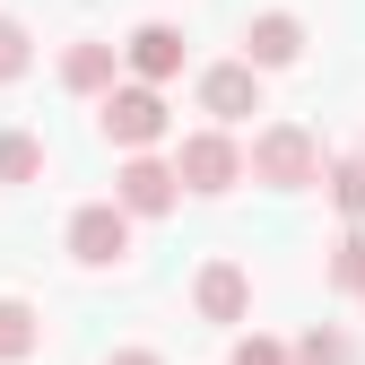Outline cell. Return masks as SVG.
<instances>
[{"mask_svg":"<svg viewBox=\"0 0 365 365\" xmlns=\"http://www.w3.org/2000/svg\"><path fill=\"white\" fill-rule=\"evenodd\" d=\"M105 140L113 148L165 140V96H157V87H113V96H105Z\"/></svg>","mask_w":365,"mask_h":365,"instance_id":"cell-1","label":"cell"},{"mask_svg":"<svg viewBox=\"0 0 365 365\" xmlns=\"http://www.w3.org/2000/svg\"><path fill=\"white\" fill-rule=\"evenodd\" d=\"M235 174H244V157H235V140H217V130H192L182 157H174V182H192V192H226Z\"/></svg>","mask_w":365,"mask_h":365,"instance_id":"cell-2","label":"cell"},{"mask_svg":"<svg viewBox=\"0 0 365 365\" xmlns=\"http://www.w3.org/2000/svg\"><path fill=\"white\" fill-rule=\"evenodd\" d=\"M70 252H78L87 269H105V261H122V252H130V217H122L113 200H96V209H78V217H70Z\"/></svg>","mask_w":365,"mask_h":365,"instance_id":"cell-3","label":"cell"},{"mask_svg":"<svg viewBox=\"0 0 365 365\" xmlns=\"http://www.w3.org/2000/svg\"><path fill=\"white\" fill-rule=\"evenodd\" d=\"M252 174H261V182H279V192H296V182H313V140H304L296 122L261 130V148H252Z\"/></svg>","mask_w":365,"mask_h":365,"instance_id":"cell-4","label":"cell"},{"mask_svg":"<svg viewBox=\"0 0 365 365\" xmlns=\"http://www.w3.org/2000/svg\"><path fill=\"white\" fill-rule=\"evenodd\" d=\"M113 209L122 217H157V209H174V165H157V157H130L122 174H113Z\"/></svg>","mask_w":365,"mask_h":365,"instance_id":"cell-5","label":"cell"},{"mask_svg":"<svg viewBox=\"0 0 365 365\" xmlns=\"http://www.w3.org/2000/svg\"><path fill=\"white\" fill-rule=\"evenodd\" d=\"M296 53H304V26H296L287 9H269V18L244 26V70H279V61H296Z\"/></svg>","mask_w":365,"mask_h":365,"instance_id":"cell-6","label":"cell"},{"mask_svg":"<svg viewBox=\"0 0 365 365\" xmlns=\"http://www.w3.org/2000/svg\"><path fill=\"white\" fill-rule=\"evenodd\" d=\"M200 105H209L217 122H244V113H261V78H252L244 61H217V70L200 78Z\"/></svg>","mask_w":365,"mask_h":365,"instance_id":"cell-7","label":"cell"},{"mask_svg":"<svg viewBox=\"0 0 365 365\" xmlns=\"http://www.w3.org/2000/svg\"><path fill=\"white\" fill-rule=\"evenodd\" d=\"M244 304H252V279L235 261H209L200 269V313H209V322H244Z\"/></svg>","mask_w":365,"mask_h":365,"instance_id":"cell-8","label":"cell"},{"mask_svg":"<svg viewBox=\"0 0 365 365\" xmlns=\"http://www.w3.org/2000/svg\"><path fill=\"white\" fill-rule=\"evenodd\" d=\"M122 53H130V70H140V78H174V70H182V35H174V26H140Z\"/></svg>","mask_w":365,"mask_h":365,"instance_id":"cell-9","label":"cell"},{"mask_svg":"<svg viewBox=\"0 0 365 365\" xmlns=\"http://www.w3.org/2000/svg\"><path fill=\"white\" fill-rule=\"evenodd\" d=\"M61 78L78 87V96H96V87H113V43H78V53L61 61Z\"/></svg>","mask_w":365,"mask_h":365,"instance_id":"cell-10","label":"cell"},{"mask_svg":"<svg viewBox=\"0 0 365 365\" xmlns=\"http://www.w3.org/2000/svg\"><path fill=\"white\" fill-rule=\"evenodd\" d=\"M26 348H35V313H26L18 296H0V365H18Z\"/></svg>","mask_w":365,"mask_h":365,"instance_id":"cell-11","label":"cell"},{"mask_svg":"<svg viewBox=\"0 0 365 365\" xmlns=\"http://www.w3.org/2000/svg\"><path fill=\"white\" fill-rule=\"evenodd\" d=\"M35 174H43V148L26 130H0V182H35Z\"/></svg>","mask_w":365,"mask_h":365,"instance_id":"cell-12","label":"cell"},{"mask_svg":"<svg viewBox=\"0 0 365 365\" xmlns=\"http://www.w3.org/2000/svg\"><path fill=\"white\" fill-rule=\"evenodd\" d=\"M287 365H356V356H348V339H339V331H304Z\"/></svg>","mask_w":365,"mask_h":365,"instance_id":"cell-13","label":"cell"},{"mask_svg":"<svg viewBox=\"0 0 365 365\" xmlns=\"http://www.w3.org/2000/svg\"><path fill=\"white\" fill-rule=\"evenodd\" d=\"M331 200H339L348 217H365V157H348V165H331Z\"/></svg>","mask_w":365,"mask_h":365,"instance_id":"cell-14","label":"cell"},{"mask_svg":"<svg viewBox=\"0 0 365 365\" xmlns=\"http://www.w3.org/2000/svg\"><path fill=\"white\" fill-rule=\"evenodd\" d=\"M331 279H339V287H365V226H356V235L339 244V261H331Z\"/></svg>","mask_w":365,"mask_h":365,"instance_id":"cell-15","label":"cell"},{"mask_svg":"<svg viewBox=\"0 0 365 365\" xmlns=\"http://www.w3.org/2000/svg\"><path fill=\"white\" fill-rule=\"evenodd\" d=\"M18 70H26V26L0 18V78H18Z\"/></svg>","mask_w":365,"mask_h":365,"instance_id":"cell-16","label":"cell"},{"mask_svg":"<svg viewBox=\"0 0 365 365\" xmlns=\"http://www.w3.org/2000/svg\"><path fill=\"white\" fill-rule=\"evenodd\" d=\"M235 365H287L279 339H235Z\"/></svg>","mask_w":365,"mask_h":365,"instance_id":"cell-17","label":"cell"},{"mask_svg":"<svg viewBox=\"0 0 365 365\" xmlns=\"http://www.w3.org/2000/svg\"><path fill=\"white\" fill-rule=\"evenodd\" d=\"M105 365H165V356H148V348H122V356H105Z\"/></svg>","mask_w":365,"mask_h":365,"instance_id":"cell-18","label":"cell"}]
</instances>
